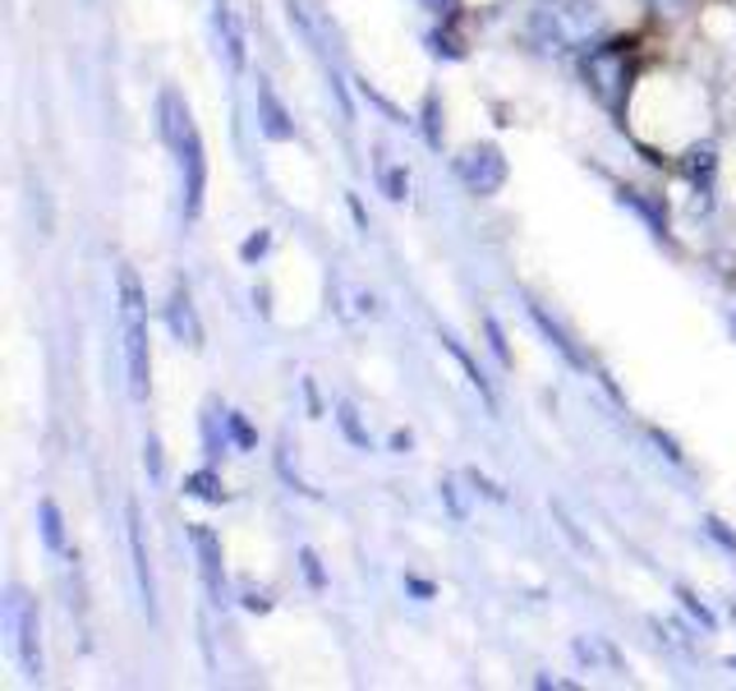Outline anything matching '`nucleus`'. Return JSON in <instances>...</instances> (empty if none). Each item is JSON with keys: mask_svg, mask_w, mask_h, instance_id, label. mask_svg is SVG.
<instances>
[{"mask_svg": "<svg viewBox=\"0 0 736 691\" xmlns=\"http://www.w3.org/2000/svg\"><path fill=\"white\" fill-rule=\"evenodd\" d=\"M268 249H272V236H268V230H253V236L240 245V259H245V263H258Z\"/></svg>", "mask_w": 736, "mask_h": 691, "instance_id": "obj_21", "label": "nucleus"}, {"mask_svg": "<svg viewBox=\"0 0 736 691\" xmlns=\"http://www.w3.org/2000/svg\"><path fill=\"white\" fill-rule=\"evenodd\" d=\"M156 130H162L166 148L175 152V171H180V213L184 222L203 217V198H207V148L194 125V111L175 88L162 93L156 101Z\"/></svg>", "mask_w": 736, "mask_h": 691, "instance_id": "obj_1", "label": "nucleus"}, {"mask_svg": "<svg viewBox=\"0 0 736 691\" xmlns=\"http://www.w3.org/2000/svg\"><path fill=\"white\" fill-rule=\"evenodd\" d=\"M166 327H171V337H175L180 346L203 350V318H198V310H194L190 287H171V295H166Z\"/></svg>", "mask_w": 736, "mask_h": 691, "instance_id": "obj_10", "label": "nucleus"}, {"mask_svg": "<svg viewBox=\"0 0 736 691\" xmlns=\"http://www.w3.org/2000/svg\"><path fill=\"white\" fill-rule=\"evenodd\" d=\"M603 29H608V14H603L598 0H534L530 10V37L552 56L589 51L603 37Z\"/></svg>", "mask_w": 736, "mask_h": 691, "instance_id": "obj_2", "label": "nucleus"}, {"mask_svg": "<svg viewBox=\"0 0 736 691\" xmlns=\"http://www.w3.org/2000/svg\"><path fill=\"white\" fill-rule=\"evenodd\" d=\"M245 608H249V613H268L272 600H268V595H258V591H245Z\"/></svg>", "mask_w": 736, "mask_h": 691, "instance_id": "obj_29", "label": "nucleus"}, {"mask_svg": "<svg viewBox=\"0 0 736 691\" xmlns=\"http://www.w3.org/2000/svg\"><path fill=\"white\" fill-rule=\"evenodd\" d=\"M617 203H621V208H636L645 222H649V230H653V236H668V217L659 213V208H653V203H645V194L640 190H617Z\"/></svg>", "mask_w": 736, "mask_h": 691, "instance_id": "obj_17", "label": "nucleus"}, {"mask_svg": "<svg viewBox=\"0 0 736 691\" xmlns=\"http://www.w3.org/2000/svg\"><path fill=\"white\" fill-rule=\"evenodd\" d=\"M213 37H217V56L226 61L235 79H240L249 69V37H245V23L235 14L230 0H213Z\"/></svg>", "mask_w": 736, "mask_h": 691, "instance_id": "obj_8", "label": "nucleus"}, {"mask_svg": "<svg viewBox=\"0 0 736 691\" xmlns=\"http://www.w3.org/2000/svg\"><path fill=\"white\" fill-rule=\"evenodd\" d=\"M424 10H433V14H452L456 10V0H419Z\"/></svg>", "mask_w": 736, "mask_h": 691, "instance_id": "obj_30", "label": "nucleus"}, {"mask_svg": "<svg viewBox=\"0 0 736 691\" xmlns=\"http://www.w3.org/2000/svg\"><path fill=\"white\" fill-rule=\"evenodd\" d=\"M405 585H410V591H414V595H424V600H433V585H429V581H419V576H405Z\"/></svg>", "mask_w": 736, "mask_h": 691, "instance_id": "obj_31", "label": "nucleus"}, {"mask_svg": "<svg viewBox=\"0 0 736 691\" xmlns=\"http://www.w3.org/2000/svg\"><path fill=\"white\" fill-rule=\"evenodd\" d=\"M37 526H42L46 553H65V517H61L56 498H42V503H37Z\"/></svg>", "mask_w": 736, "mask_h": 691, "instance_id": "obj_12", "label": "nucleus"}, {"mask_svg": "<svg viewBox=\"0 0 736 691\" xmlns=\"http://www.w3.org/2000/svg\"><path fill=\"white\" fill-rule=\"evenodd\" d=\"M300 562H304V576H309L313 585H323V568H318V553H313V549H304V553H300Z\"/></svg>", "mask_w": 736, "mask_h": 691, "instance_id": "obj_28", "label": "nucleus"}, {"mask_svg": "<svg viewBox=\"0 0 736 691\" xmlns=\"http://www.w3.org/2000/svg\"><path fill=\"white\" fill-rule=\"evenodd\" d=\"M456 175H461V185L469 194H479V198H493L497 190L507 185V152L497 148V143H469L456 152Z\"/></svg>", "mask_w": 736, "mask_h": 691, "instance_id": "obj_6", "label": "nucleus"}, {"mask_svg": "<svg viewBox=\"0 0 736 691\" xmlns=\"http://www.w3.org/2000/svg\"><path fill=\"white\" fill-rule=\"evenodd\" d=\"M226 429L235 433V443H240V447H253V443H258V439H253V429L245 424V415H235V411H230V415H226Z\"/></svg>", "mask_w": 736, "mask_h": 691, "instance_id": "obj_25", "label": "nucleus"}, {"mask_svg": "<svg viewBox=\"0 0 736 691\" xmlns=\"http://www.w3.org/2000/svg\"><path fill=\"white\" fill-rule=\"evenodd\" d=\"M125 544H129V558H134L139 600L148 608V618H156V585H152V562H148V544H143V517H139V503L134 498L125 503Z\"/></svg>", "mask_w": 736, "mask_h": 691, "instance_id": "obj_9", "label": "nucleus"}, {"mask_svg": "<svg viewBox=\"0 0 736 691\" xmlns=\"http://www.w3.org/2000/svg\"><path fill=\"white\" fill-rule=\"evenodd\" d=\"M714 171H718V158H714V148H708V143L686 152V175L695 181V190H700V194L714 190Z\"/></svg>", "mask_w": 736, "mask_h": 691, "instance_id": "obj_16", "label": "nucleus"}, {"mask_svg": "<svg viewBox=\"0 0 736 691\" xmlns=\"http://www.w3.org/2000/svg\"><path fill=\"white\" fill-rule=\"evenodd\" d=\"M190 544H194V558H198V576L207 585L213 604H230V591H226V553H221V540L213 526L194 521L190 526Z\"/></svg>", "mask_w": 736, "mask_h": 691, "instance_id": "obj_7", "label": "nucleus"}, {"mask_svg": "<svg viewBox=\"0 0 736 691\" xmlns=\"http://www.w3.org/2000/svg\"><path fill=\"white\" fill-rule=\"evenodd\" d=\"M704 530H708V540H718V544H723V549L736 558V535H732V530H727L718 517H704Z\"/></svg>", "mask_w": 736, "mask_h": 691, "instance_id": "obj_23", "label": "nucleus"}, {"mask_svg": "<svg viewBox=\"0 0 736 691\" xmlns=\"http://www.w3.org/2000/svg\"><path fill=\"white\" fill-rule=\"evenodd\" d=\"M382 185H387V198L401 203V198L410 194V175H405L401 166H387V171H382Z\"/></svg>", "mask_w": 736, "mask_h": 691, "instance_id": "obj_20", "label": "nucleus"}, {"mask_svg": "<svg viewBox=\"0 0 736 691\" xmlns=\"http://www.w3.org/2000/svg\"><path fill=\"white\" fill-rule=\"evenodd\" d=\"M143 466H148L152 479H162V443H156L152 433H148V443H143Z\"/></svg>", "mask_w": 736, "mask_h": 691, "instance_id": "obj_24", "label": "nucleus"}, {"mask_svg": "<svg viewBox=\"0 0 736 691\" xmlns=\"http://www.w3.org/2000/svg\"><path fill=\"white\" fill-rule=\"evenodd\" d=\"M258 130L268 134L272 143H291L300 130H295V116L285 111V101L277 97V88H272V79H262L258 74Z\"/></svg>", "mask_w": 736, "mask_h": 691, "instance_id": "obj_11", "label": "nucleus"}, {"mask_svg": "<svg viewBox=\"0 0 736 691\" xmlns=\"http://www.w3.org/2000/svg\"><path fill=\"white\" fill-rule=\"evenodd\" d=\"M484 327H488V337H493V355L502 365H511V350H507V342H502V327H497V318H484Z\"/></svg>", "mask_w": 736, "mask_h": 691, "instance_id": "obj_27", "label": "nucleus"}, {"mask_svg": "<svg viewBox=\"0 0 736 691\" xmlns=\"http://www.w3.org/2000/svg\"><path fill=\"white\" fill-rule=\"evenodd\" d=\"M0 627H6V636H10V655L19 659L23 678L42 682V618H37V600L23 591V585H10L6 591Z\"/></svg>", "mask_w": 736, "mask_h": 691, "instance_id": "obj_4", "label": "nucleus"}, {"mask_svg": "<svg viewBox=\"0 0 736 691\" xmlns=\"http://www.w3.org/2000/svg\"><path fill=\"white\" fill-rule=\"evenodd\" d=\"M120 355H125V382L129 397L148 401L152 392V342H148V295L134 268H120Z\"/></svg>", "mask_w": 736, "mask_h": 691, "instance_id": "obj_3", "label": "nucleus"}, {"mask_svg": "<svg viewBox=\"0 0 736 691\" xmlns=\"http://www.w3.org/2000/svg\"><path fill=\"white\" fill-rule=\"evenodd\" d=\"M442 346H446V355H452V360H456V365L465 369V378H469V388H475V392H479V397H484L488 406H497V401H493V388H488V382H484V374L475 369V360H469V355H465V350H461V346H456L452 337H442Z\"/></svg>", "mask_w": 736, "mask_h": 691, "instance_id": "obj_18", "label": "nucleus"}, {"mask_svg": "<svg viewBox=\"0 0 736 691\" xmlns=\"http://www.w3.org/2000/svg\"><path fill=\"white\" fill-rule=\"evenodd\" d=\"M530 318L539 323V332H543V337H548V346H558V350L566 355V365H575V369H585V355H581V350H575V346H571V337H566V332H562L558 323H552V318H548V314L539 310V304H530Z\"/></svg>", "mask_w": 736, "mask_h": 691, "instance_id": "obj_14", "label": "nucleus"}, {"mask_svg": "<svg viewBox=\"0 0 736 691\" xmlns=\"http://www.w3.org/2000/svg\"><path fill=\"white\" fill-rule=\"evenodd\" d=\"M575 659L589 663V669H608V673L621 669V655L603 641V636H581V641H575Z\"/></svg>", "mask_w": 736, "mask_h": 691, "instance_id": "obj_13", "label": "nucleus"}, {"mask_svg": "<svg viewBox=\"0 0 736 691\" xmlns=\"http://www.w3.org/2000/svg\"><path fill=\"white\" fill-rule=\"evenodd\" d=\"M336 424L346 429V439H350L355 447H368V433L359 429V415H355V406H350V401H340V406H336Z\"/></svg>", "mask_w": 736, "mask_h": 691, "instance_id": "obj_19", "label": "nucleus"}, {"mask_svg": "<svg viewBox=\"0 0 736 691\" xmlns=\"http://www.w3.org/2000/svg\"><path fill=\"white\" fill-rule=\"evenodd\" d=\"M677 600L686 604V613H691V618H700V627H704V631H714V613H708V608H704V604H700L691 591H677Z\"/></svg>", "mask_w": 736, "mask_h": 691, "instance_id": "obj_22", "label": "nucleus"}, {"mask_svg": "<svg viewBox=\"0 0 736 691\" xmlns=\"http://www.w3.org/2000/svg\"><path fill=\"white\" fill-rule=\"evenodd\" d=\"M184 494H190V498H198V503H213V507L230 498L217 471H194V475H184Z\"/></svg>", "mask_w": 736, "mask_h": 691, "instance_id": "obj_15", "label": "nucleus"}, {"mask_svg": "<svg viewBox=\"0 0 736 691\" xmlns=\"http://www.w3.org/2000/svg\"><path fill=\"white\" fill-rule=\"evenodd\" d=\"M585 84L613 116H621L630 93V42H594L585 56Z\"/></svg>", "mask_w": 736, "mask_h": 691, "instance_id": "obj_5", "label": "nucleus"}, {"mask_svg": "<svg viewBox=\"0 0 736 691\" xmlns=\"http://www.w3.org/2000/svg\"><path fill=\"white\" fill-rule=\"evenodd\" d=\"M424 134H429V143H433V148L442 143V130H437V97H429V101H424Z\"/></svg>", "mask_w": 736, "mask_h": 691, "instance_id": "obj_26", "label": "nucleus"}]
</instances>
